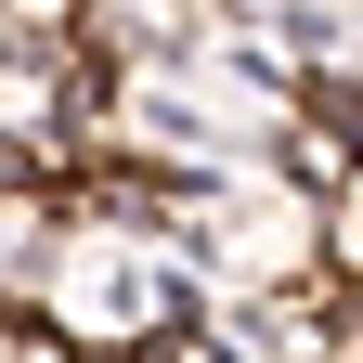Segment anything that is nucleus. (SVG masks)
I'll return each mask as SVG.
<instances>
[{"mask_svg": "<svg viewBox=\"0 0 363 363\" xmlns=\"http://www.w3.org/2000/svg\"><path fill=\"white\" fill-rule=\"evenodd\" d=\"M325 272H350V286H363V169L325 195Z\"/></svg>", "mask_w": 363, "mask_h": 363, "instance_id": "f257e3e1", "label": "nucleus"}]
</instances>
